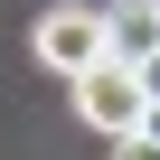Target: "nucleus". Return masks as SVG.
Masks as SVG:
<instances>
[{
    "label": "nucleus",
    "mask_w": 160,
    "mask_h": 160,
    "mask_svg": "<svg viewBox=\"0 0 160 160\" xmlns=\"http://www.w3.org/2000/svg\"><path fill=\"white\" fill-rule=\"evenodd\" d=\"M66 94H75V122L104 132V141H122V132H141V122H151V85H141V66H122V57L85 66Z\"/></svg>",
    "instance_id": "nucleus-1"
},
{
    "label": "nucleus",
    "mask_w": 160,
    "mask_h": 160,
    "mask_svg": "<svg viewBox=\"0 0 160 160\" xmlns=\"http://www.w3.org/2000/svg\"><path fill=\"white\" fill-rule=\"evenodd\" d=\"M28 57H38L47 75H66V85H75L85 66H104V57H113V47H104V10H85V0H57V10L28 28Z\"/></svg>",
    "instance_id": "nucleus-2"
},
{
    "label": "nucleus",
    "mask_w": 160,
    "mask_h": 160,
    "mask_svg": "<svg viewBox=\"0 0 160 160\" xmlns=\"http://www.w3.org/2000/svg\"><path fill=\"white\" fill-rule=\"evenodd\" d=\"M104 47H113L122 66L160 57V0H104Z\"/></svg>",
    "instance_id": "nucleus-3"
},
{
    "label": "nucleus",
    "mask_w": 160,
    "mask_h": 160,
    "mask_svg": "<svg viewBox=\"0 0 160 160\" xmlns=\"http://www.w3.org/2000/svg\"><path fill=\"white\" fill-rule=\"evenodd\" d=\"M104 160H160V132H122V141H113Z\"/></svg>",
    "instance_id": "nucleus-4"
},
{
    "label": "nucleus",
    "mask_w": 160,
    "mask_h": 160,
    "mask_svg": "<svg viewBox=\"0 0 160 160\" xmlns=\"http://www.w3.org/2000/svg\"><path fill=\"white\" fill-rule=\"evenodd\" d=\"M141 85H151V94H160V57H141Z\"/></svg>",
    "instance_id": "nucleus-5"
},
{
    "label": "nucleus",
    "mask_w": 160,
    "mask_h": 160,
    "mask_svg": "<svg viewBox=\"0 0 160 160\" xmlns=\"http://www.w3.org/2000/svg\"><path fill=\"white\" fill-rule=\"evenodd\" d=\"M141 132H160V94H151V122H141Z\"/></svg>",
    "instance_id": "nucleus-6"
}]
</instances>
